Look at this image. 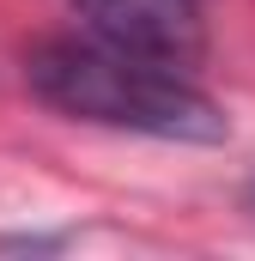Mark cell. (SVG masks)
<instances>
[{
  "label": "cell",
  "mask_w": 255,
  "mask_h": 261,
  "mask_svg": "<svg viewBox=\"0 0 255 261\" xmlns=\"http://www.w3.org/2000/svg\"><path fill=\"white\" fill-rule=\"evenodd\" d=\"M24 79L49 110H61L73 122H91V128L176 140V146H219L231 134L225 110L183 67L110 49L97 37H49V43H37L24 55Z\"/></svg>",
  "instance_id": "6da1fadb"
},
{
  "label": "cell",
  "mask_w": 255,
  "mask_h": 261,
  "mask_svg": "<svg viewBox=\"0 0 255 261\" xmlns=\"http://www.w3.org/2000/svg\"><path fill=\"white\" fill-rule=\"evenodd\" d=\"M73 12L85 18V31L97 43L146 55V61H164V67L189 73L207 55V31H200L194 0H73Z\"/></svg>",
  "instance_id": "7a4b0ae2"
},
{
  "label": "cell",
  "mask_w": 255,
  "mask_h": 261,
  "mask_svg": "<svg viewBox=\"0 0 255 261\" xmlns=\"http://www.w3.org/2000/svg\"><path fill=\"white\" fill-rule=\"evenodd\" d=\"M249 206H255V189H249Z\"/></svg>",
  "instance_id": "3957f363"
}]
</instances>
